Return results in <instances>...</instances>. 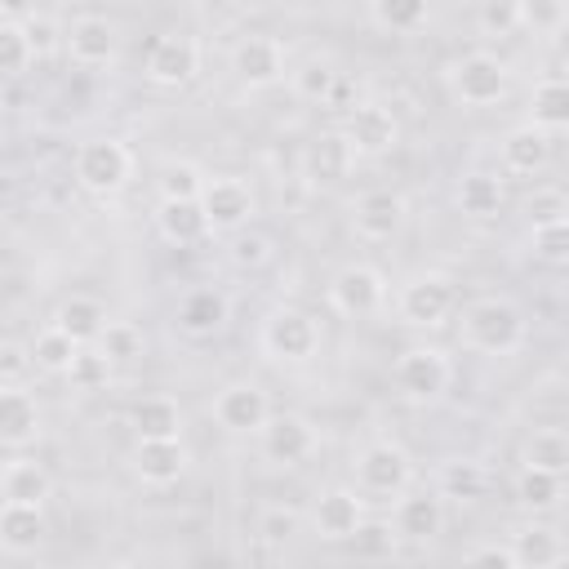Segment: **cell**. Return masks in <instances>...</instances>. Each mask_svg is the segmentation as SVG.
I'll use <instances>...</instances> for the list:
<instances>
[{
	"instance_id": "6da1fadb",
	"label": "cell",
	"mask_w": 569,
	"mask_h": 569,
	"mask_svg": "<svg viewBox=\"0 0 569 569\" xmlns=\"http://www.w3.org/2000/svg\"><path fill=\"white\" fill-rule=\"evenodd\" d=\"M458 338L480 356H511L525 347L529 320L511 298H476L458 316Z\"/></svg>"
},
{
	"instance_id": "7a4b0ae2",
	"label": "cell",
	"mask_w": 569,
	"mask_h": 569,
	"mask_svg": "<svg viewBox=\"0 0 569 569\" xmlns=\"http://www.w3.org/2000/svg\"><path fill=\"white\" fill-rule=\"evenodd\" d=\"M511 89V71L498 53H462L458 62H449V93L462 102V107H493L502 102Z\"/></svg>"
},
{
	"instance_id": "3957f363",
	"label": "cell",
	"mask_w": 569,
	"mask_h": 569,
	"mask_svg": "<svg viewBox=\"0 0 569 569\" xmlns=\"http://www.w3.org/2000/svg\"><path fill=\"white\" fill-rule=\"evenodd\" d=\"M391 378H396V391L413 405H436L449 382H453V360L440 351V347H409L396 356L391 365Z\"/></svg>"
},
{
	"instance_id": "277c9868",
	"label": "cell",
	"mask_w": 569,
	"mask_h": 569,
	"mask_svg": "<svg viewBox=\"0 0 569 569\" xmlns=\"http://www.w3.org/2000/svg\"><path fill=\"white\" fill-rule=\"evenodd\" d=\"M262 351L271 360H284V365H302L320 351V320L302 307H276L267 320H262V333H258Z\"/></svg>"
},
{
	"instance_id": "5b68a950",
	"label": "cell",
	"mask_w": 569,
	"mask_h": 569,
	"mask_svg": "<svg viewBox=\"0 0 569 569\" xmlns=\"http://www.w3.org/2000/svg\"><path fill=\"white\" fill-rule=\"evenodd\" d=\"M133 173V156L120 138H89L80 142L76 151V182L89 191V196H116L124 191Z\"/></svg>"
},
{
	"instance_id": "8992f818",
	"label": "cell",
	"mask_w": 569,
	"mask_h": 569,
	"mask_svg": "<svg viewBox=\"0 0 569 569\" xmlns=\"http://www.w3.org/2000/svg\"><path fill=\"white\" fill-rule=\"evenodd\" d=\"M453 280L449 276H436V271H422V276H409L396 293V311L405 325L413 329H440L449 316H453Z\"/></svg>"
},
{
	"instance_id": "52a82bcc",
	"label": "cell",
	"mask_w": 569,
	"mask_h": 569,
	"mask_svg": "<svg viewBox=\"0 0 569 569\" xmlns=\"http://www.w3.org/2000/svg\"><path fill=\"white\" fill-rule=\"evenodd\" d=\"M413 480V458L396 440H373L356 458V485L369 498H396Z\"/></svg>"
},
{
	"instance_id": "ba28073f",
	"label": "cell",
	"mask_w": 569,
	"mask_h": 569,
	"mask_svg": "<svg viewBox=\"0 0 569 569\" xmlns=\"http://www.w3.org/2000/svg\"><path fill=\"white\" fill-rule=\"evenodd\" d=\"M325 298H329V307H333L338 316H347V320L373 316V311H382V302H387V276H382L378 267H369V262H347L342 271H333Z\"/></svg>"
},
{
	"instance_id": "9c48e42d",
	"label": "cell",
	"mask_w": 569,
	"mask_h": 569,
	"mask_svg": "<svg viewBox=\"0 0 569 569\" xmlns=\"http://www.w3.org/2000/svg\"><path fill=\"white\" fill-rule=\"evenodd\" d=\"M258 445H262V458L271 467H302L316 453L320 436L302 413H271L258 431Z\"/></svg>"
},
{
	"instance_id": "30bf717a",
	"label": "cell",
	"mask_w": 569,
	"mask_h": 569,
	"mask_svg": "<svg viewBox=\"0 0 569 569\" xmlns=\"http://www.w3.org/2000/svg\"><path fill=\"white\" fill-rule=\"evenodd\" d=\"M196 71H200V44L182 31H169L147 49V80L156 89H182L196 80Z\"/></svg>"
},
{
	"instance_id": "8fae6325",
	"label": "cell",
	"mask_w": 569,
	"mask_h": 569,
	"mask_svg": "<svg viewBox=\"0 0 569 569\" xmlns=\"http://www.w3.org/2000/svg\"><path fill=\"white\" fill-rule=\"evenodd\" d=\"M342 138L351 142L356 156H387V151L400 142V120H396L391 107H382V102H356V107L347 111Z\"/></svg>"
},
{
	"instance_id": "7c38bea8",
	"label": "cell",
	"mask_w": 569,
	"mask_h": 569,
	"mask_svg": "<svg viewBox=\"0 0 569 569\" xmlns=\"http://www.w3.org/2000/svg\"><path fill=\"white\" fill-rule=\"evenodd\" d=\"M213 418H218V427L231 431V436H258L262 422L271 418V400H267V391L253 387V382H231V387H222V391L213 396Z\"/></svg>"
},
{
	"instance_id": "4fadbf2b",
	"label": "cell",
	"mask_w": 569,
	"mask_h": 569,
	"mask_svg": "<svg viewBox=\"0 0 569 569\" xmlns=\"http://www.w3.org/2000/svg\"><path fill=\"white\" fill-rule=\"evenodd\" d=\"M200 209H204L209 231H227L231 236V231L249 227V218H253V191H249L244 178H213L200 191Z\"/></svg>"
},
{
	"instance_id": "5bb4252c",
	"label": "cell",
	"mask_w": 569,
	"mask_h": 569,
	"mask_svg": "<svg viewBox=\"0 0 569 569\" xmlns=\"http://www.w3.org/2000/svg\"><path fill=\"white\" fill-rule=\"evenodd\" d=\"M231 71L244 89H271L284 80V49L276 36H244L231 49Z\"/></svg>"
},
{
	"instance_id": "9a60e30c",
	"label": "cell",
	"mask_w": 569,
	"mask_h": 569,
	"mask_svg": "<svg viewBox=\"0 0 569 569\" xmlns=\"http://www.w3.org/2000/svg\"><path fill=\"white\" fill-rule=\"evenodd\" d=\"M405 213H409L405 196H400V191H387V187H378V191H365V196L351 204V227H356V236H360V240H369V244H382V240L400 236V227H405Z\"/></svg>"
},
{
	"instance_id": "2e32d148",
	"label": "cell",
	"mask_w": 569,
	"mask_h": 569,
	"mask_svg": "<svg viewBox=\"0 0 569 569\" xmlns=\"http://www.w3.org/2000/svg\"><path fill=\"white\" fill-rule=\"evenodd\" d=\"M116 22L102 13H80L71 18V27L62 31V49L71 53V62L80 67H111L116 62Z\"/></svg>"
},
{
	"instance_id": "e0dca14e",
	"label": "cell",
	"mask_w": 569,
	"mask_h": 569,
	"mask_svg": "<svg viewBox=\"0 0 569 569\" xmlns=\"http://www.w3.org/2000/svg\"><path fill=\"white\" fill-rule=\"evenodd\" d=\"M227 320H231V302H227V293L213 289V284H196V289H187L182 302H178V329H182L187 338H196V342L222 333Z\"/></svg>"
},
{
	"instance_id": "ac0fdd59",
	"label": "cell",
	"mask_w": 569,
	"mask_h": 569,
	"mask_svg": "<svg viewBox=\"0 0 569 569\" xmlns=\"http://www.w3.org/2000/svg\"><path fill=\"white\" fill-rule=\"evenodd\" d=\"M40 440V405L18 382H0V445L27 449Z\"/></svg>"
},
{
	"instance_id": "d6986e66",
	"label": "cell",
	"mask_w": 569,
	"mask_h": 569,
	"mask_svg": "<svg viewBox=\"0 0 569 569\" xmlns=\"http://www.w3.org/2000/svg\"><path fill=\"white\" fill-rule=\"evenodd\" d=\"M365 520V502L356 489H325L311 507V529L325 542H347Z\"/></svg>"
},
{
	"instance_id": "ffe728a7",
	"label": "cell",
	"mask_w": 569,
	"mask_h": 569,
	"mask_svg": "<svg viewBox=\"0 0 569 569\" xmlns=\"http://www.w3.org/2000/svg\"><path fill=\"white\" fill-rule=\"evenodd\" d=\"M391 529L400 542H431L445 529V502L440 493H396Z\"/></svg>"
},
{
	"instance_id": "44dd1931",
	"label": "cell",
	"mask_w": 569,
	"mask_h": 569,
	"mask_svg": "<svg viewBox=\"0 0 569 569\" xmlns=\"http://www.w3.org/2000/svg\"><path fill=\"white\" fill-rule=\"evenodd\" d=\"M187 449H182V436L178 440H138L133 445V476L151 489H164V485H178L182 471H187Z\"/></svg>"
},
{
	"instance_id": "7402d4cb",
	"label": "cell",
	"mask_w": 569,
	"mask_h": 569,
	"mask_svg": "<svg viewBox=\"0 0 569 569\" xmlns=\"http://www.w3.org/2000/svg\"><path fill=\"white\" fill-rule=\"evenodd\" d=\"M49 538V520L31 502H0V551L9 556H36Z\"/></svg>"
},
{
	"instance_id": "603a6c76",
	"label": "cell",
	"mask_w": 569,
	"mask_h": 569,
	"mask_svg": "<svg viewBox=\"0 0 569 569\" xmlns=\"http://www.w3.org/2000/svg\"><path fill=\"white\" fill-rule=\"evenodd\" d=\"M507 551H511V565L516 569H551V565H560L569 556L560 529H551L542 520H529L525 529H516L511 542H507Z\"/></svg>"
},
{
	"instance_id": "cb8c5ba5",
	"label": "cell",
	"mask_w": 569,
	"mask_h": 569,
	"mask_svg": "<svg viewBox=\"0 0 569 569\" xmlns=\"http://www.w3.org/2000/svg\"><path fill=\"white\" fill-rule=\"evenodd\" d=\"M498 160H502L507 173H525V178L529 173H542L547 160H551V133H542L533 124H520V129H511L498 142Z\"/></svg>"
},
{
	"instance_id": "d4e9b609",
	"label": "cell",
	"mask_w": 569,
	"mask_h": 569,
	"mask_svg": "<svg viewBox=\"0 0 569 569\" xmlns=\"http://www.w3.org/2000/svg\"><path fill=\"white\" fill-rule=\"evenodd\" d=\"M156 231H160V240H169L178 249L200 244L209 236V222H204L200 200H160L156 204Z\"/></svg>"
},
{
	"instance_id": "484cf974",
	"label": "cell",
	"mask_w": 569,
	"mask_h": 569,
	"mask_svg": "<svg viewBox=\"0 0 569 569\" xmlns=\"http://www.w3.org/2000/svg\"><path fill=\"white\" fill-rule=\"evenodd\" d=\"M436 493L453 502H480L489 493V467L480 458H445L436 467Z\"/></svg>"
},
{
	"instance_id": "4316f807",
	"label": "cell",
	"mask_w": 569,
	"mask_h": 569,
	"mask_svg": "<svg viewBox=\"0 0 569 569\" xmlns=\"http://www.w3.org/2000/svg\"><path fill=\"white\" fill-rule=\"evenodd\" d=\"M138 440H178L182 436V409L169 396H142L129 413Z\"/></svg>"
},
{
	"instance_id": "83f0119b",
	"label": "cell",
	"mask_w": 569,
	"mask_h": 569,
	"mask_svg": "<svg viewBox=\"0 0 569 569\" xmlns=\"http://www.w3.org/2000/svg\"><path fill=\"white\" fill-rule=\"evenodd\" d=\"M0 493L4 502H31V507H44L49 493H53V476L36 462V458H13L0 476Z\"/></svg>"
},
{
	"instance_id": "f1b7e54d",
	"label": "cell",
	"mask_w": 569,
	"mask_h": 569,
	"mask_svg": "<svg viewBox=\"0 0 569 569\" xmlns=\"http://www.w3.org/2000/svg\"><path fill=\"white\" fill-rule=\"evenodd\" d=\"M516 502L529 516H547L565 502V476L560 471H542V467H520L516 476Z\"/></svg>"
},
{
	"instance_id": "f546056e",
	"label": "cell",
	"mask_w": 569,
	"mask_h": 569,
	"mask_svg": "<svg viewBox=\"0 0 569 569\" xmlns=\"http://www.w3.org/2000/svg\"><path fill=\"white\" fill-rule=\"evenodd\" d=\"M529 124L542 129V133H560L569 129V84L560 76H547L533 84V98H529Z\"/></svg>"
},
{
	"instance_id": "4dcf8cb0",
	"label": "cell",
	"mask_w": 569,
	"mask_h": 569,
	"mask_svg": "<svg viewBox=\"0 0 569 569\" xmlns=\"http://www.w3.org/2000/svg\"><path fill=\"white\" fill-rule=\"evenodd\" d=\"M111 316H107V307L98 302V298H84V293H76V298H67L62 307H58V316H53V325L71 338V342H98V333H102V325H107Z\"/></svg>"
},
{
	"instance_id": "1f68e13d",
	"label": "cell",
	"mask_w": 569,
	"mask_h": 569,
	"mask_svg": "<svg viewBox=\"0 0 569 569\" xmlns=\"http://www.w3.org/2000/svg\"><path fill=\"white\" fill-rule=\"evenodd\" d=\"M453 200H458V209H462L467 218H493V213L502 209V182H498V173L471 169V173H462Z\"/></svg>"
},
{
	"instance_id": "d6a6232c",
	"label": "cell",
	"mask_w": 569,
	"mask_h": 569,
	"mask_svg": "<svg viewBox=\"0 0 569 569\" xmlns=\"http://www.w3.org/2000/svg\"><path fill=\"white\" fill-rule=\"evenodd\" d=\"M525 467H542V471H569V436L565 427H533V436L520 449Z\"/></svg>"
},
{
	"instance_id": "836d02e7",
	"label": "cell",
	"mask_w": 569,
	"mask_h": 569,
	"mask_svg": "<svg viewBox=\"0 0 569 569\" xmlns=\"http://www.w3.org/2000/svg\"><path fill=\"white\" fill-rule=\"evenodd\" d=\"M369 18L391 36H413L431 18V0H369Z\"/></svg>"
},
{
	"instance_id": "e575fe53",
	"label": "cell",
	"mask_w": 569,
	"mask_h": 569,
	"mask_svg": "<svg viewBox=\"0 0 569 569\" xmlns=\"http://www.w3.org/2000/svg\"><path fill=\"white\" fill-rule=\"evenodd\" d=\"M93 347H98L111 365H138L142 351H147V338H142V329L129 325V320H107Z\"/></svg>"
},
{
	"instance_id": "d590c367",
	"label": "cell",
	"mask_w": 569,
	"mask_h": 569,
	"mask_svg": "<svg viewBox=\"0 0 569 569\" xmlns=\"http://www.w3.org/2000/svg\"><path fill=\"white\" fill-rule=\"evenodd\" d=\"M520 31H533L538 40H551L569 22V0H516Z\"/></svg>"
},
{
	"instance_id": "8d00e7d4",
	"label": "cell",
	"mask_w": 569,
	"mask_h": 569,
	"mask_svg": "<svg viewBox=\"0 0 569 569\" xmlns=\"http://www.w3.org/2000/svg\"><path fill=\"white\" fill-rule=\"evenodd\" d=\"M289 80H293V93L302 98V102H333V89H338V71H333V62H325V58H307L298 71H289Z\"/></svg>"
},
{
	"instance_id": "74e56055",
	"label": "cell",
	"mask_w": 569,
	"mask_h": 569,
	"mask_svg": "<svg viewBox=\"0 0 569 569\" xmlns=\"http://www.w3.org/2000/svg\"><path fill=\"white\" fill-rule=\"evenodd\" d=\"M298 529H302V516H298L293 507H280V502H276V507H262L258 520H253V533H258V542H262L267 551H284Z\"/></svg>"
},
{
	"instance_id": "f35d334b",
	"label": "cell",
	"mask_w": 569,
	"mask_h": 569,
	"mask_svg": "<svg viewBox=\"0 0 569 569\" xmlns=\"http://www.w3.org/2000/svg\"><path fill=\"white\" fill-rule=\"evenodd\" d=\"M111 373H116V365H111L93 342L76 347V356H71V365H67V378H71L76 391H98V387L111 382Z\"/></svg>"
},
{
	"instance_id": "ab89813d",
	"label": "cell",
	"mask_w": 569,
	"mask_h": 569,
	"mask_svg": "<svg viewBox=\"0 0 569 569\" xmlns=\"http://www.w3.org/2000/svg\"><path fill=\"white\" fill-rule=\"evenodd\" d=\"M76 347H80V342H71L58 325H49V329H40V333H36V342H31V365H36V369H44V373H67V365H71V356H76Z\"/></svg>"
},
{
	"instance_id": "60d3db41",
	"label": "cell",
	"mask_w": 569,
	"mask_h": 569,
	"mask_svg": "<svg viewBox=\"0 0 569 569\" xmlns=\"http://www.w3.org/2000/svg\"><path fill=\"white\" fill-rule=\"evenodd\" d=\"M351 160H356V151H351V142L342 133H320V142L311 147V169L325 182H338L351 169Z\"/></svg>"
},
{
	"instance_id": "b9f144b4",
	"label": "cell",
	"mask_w": 569,
	"mask_h": 569,
	"mask_svg": "<svg viewBox=\"0 0 569 569\" xmlns=\"http://www.w3.org/2000/svg\"><path fill=\"white\" fill-rule=\"evenodd\" d=\"M156 187H160V200H200L204 173L191 160H169V164H160Z\"/></svg>"
},
{
	"instance_id": "7bdbcfd3",
	"label": "cell",
	"mask_w": 569,
	"mask_h": 569,
	"mask_svg": "<svg viewBox=\"0 0 569 569\" xmlns=\"http://www.w3.org/2000/svg\"><path fill=\"white\" fill-rule=\"evenodd\" d=\"M347 542L356 547V556H365V560H378V556H391L400 538H396L391 520H360V529H356Z\"/></svg>"
},
{
	"instance_id": "ee69618b",
	"label": "cell",
	"mask_w": 569,
	"mask_h": 569,
	"mask_svg": "<svg viewBox=\"0 0 569 569\" xmlns=\"http://www.w3.org/2000/svg\"><path fill=\"white\" fill-rule=\"evenodd\" d=\"M31 44L22 22H0V76H22L31 67Z\"/></svg>"
},
{
	"instance_id": "f6af8a7d",
	"label": "cell",
	"mask_w": 569,
	"mask_h": 569,
	"mask_svg": "<svg viewBox=\"0 0 569 569\" xmlns=\"http://www.w3.org/2000/svg\"><path fill=\"white\" fill-rule=\"evenodd\" d=\"M525 218L529 227H547V222H569V200L560 187H538L529 200H525Z\"/></svg>"
},
{
	"instance_id": "bcb514c9",
	"label": "cell",
	"mask_w": 569,
	"mask_h": 569,
	"mask_svg": "<svg viewBox=\"0 0 569 569\" xmlns=\"http://www.w3.org/2000/svg\"><path fill=\"white\" fill-rule=\"evenodd\" d=\"M227 258L240 267V271H258L262 262H271V240L258 236V231H231V244H227Z\"/></svg>"
},
{
	"instance_id": "7dc6e473",
	"label": "cell",
	"mask_w": 569,
	"mask_h": 569,
	"mask_svg": "<svg viewBox=\"0 0 569 569\" xmlns=\"http://www.w3.org/2000/svg\"><path fill=\"white\" fill-rule=\"evenodd\" d=\"M22 31H27V44H31V58H53L62 49V27L49 13H27Z\"/></svg>"
},
{
	"instance_id": "c3c4849f",
	"label": "cell",
	"mask_w": 569,
	"mask_h": 569,
	"mask_svg": "<svg viewBox=\"0 0 569 569\" xmlns=\"http://www.w3.org/2000/svg\"><path fill=\"white\" fill-rule=\"evenodd\" d=\"M476 27H480L485 36H516V31H520L516 0H485L480 13H476Z\"/></svg>"
},
{
	"instance_id": "681fc988",
	"label": "cell",
	"mask_w": 569,
	"mask_h": 569,
	"mask_svg": "<svg viewBox=\"0 0 569 569\" xmlns=\"http://www.w3.org/2000/svg\"><path fill=\"white\" fill-rule=\"evenodd\" d=\"M533 258L560 267L569 258V222H547V227H533Z\"/></svg>"
},
{
	"instance_id": "f907efd6",
	"label": "cell",
	"mask_w": 569,
	"mask_h": 569,
	"mask_svg": "<svg viewBox=\"0 0 569 569\" xmlns=\"http://www.w3.org/2000/svg\"><path fill=\"white\" fill-rule=\"evenodd\" d=\"M27 369H31V351L4 342V347H0V382H18Z\"/></svg>"
},
{
	"instance_id": "816d5d0a",
	"label": "cell",
	"mask_w": 569,
	"mask_h": 569,
	"mask_svg": "<svg viewBox=\"0 0 569 569\" xmlns=\"http://www.w3.org/2000/svg\"><path fill=\"white\" fill-rule=\"evenodd\" d=\"M467 565H498V569H516V565H511V551H507L502 542L471 547V551H467Z\"/></svg>"
},
{
	"instance_id": "f5cc1de1",
	"label": "cell",
	"mask_w": 569,
	"mask_h": 569,
	"mask_svg": "<svg viewBox=\"0 0 569 569\" xmlns=\"http://www.w3.org/2000/svg\"><path fill=\"white\" fill-rule=\"evenodd\" d=\"M0 107H4V98H0Z\"/></svg>"
}]
</instances>
